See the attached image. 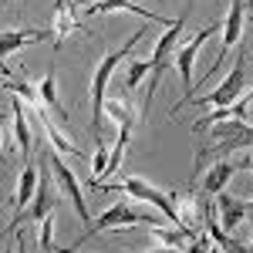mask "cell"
Masks as SVG:
<instances>
[{"mask_svg":"<svg viewBox=\"0 0 253 253\" xmlns=\"http://www.w3.org/2000/svg\"><path fill=\"white\" fill-rule=\"evenodd\" d=\"M54 223H58V213H51V216H44L38 226H41V236H38V247L41 250H54Z\"/></svg>","mask_w":253,"mask_h":253,"instance_id":"24","label":"cell"},{"mask_svg":"<svg viewBox=\"0 0 253 253\" xmlns=\"http://www.w3.org/2000/svg\"><path fill=\"white\" fill-rule=\"evenodd\" d=\"M38 91H41V101H44V108H47V112H54L61 122H68V108H64V105L58 101V68H54V64L47 68V75H44V81L38 84Z\"/></svg>","mask_w":253,"mask_h":253,"instance_id":"11","label":"cell"},{"mask_svg":"<svg viewBox=\"0 0 253 253\" xmlns=\"http://www.w3.org/2000/svg\"><path fill=\"white\" fill-rule=\"evenodd\" d=\"M108 162H112V152H108L105 138H101V135H95V156H91V182H98V179L105 175Z\"/></svg>","mask_w":253,"mask_h":253,"instance_id":"22","label":"cell"},{"mask_svg":"<svg viewBox=\"0 0 253 253\" xmlns=\"http://www.w3.org/2000/svg\"><path fill=\"white\" fill-rule=\"evenodd\" d=\"M108 10H128V14H138V17L145 20H162L159 14H152V10H145V7H138V3H132V0H95L88 10H84V17H95V14H108Z\"/></svg>","mask_w":253,"mask_h":253,"instance_id":"17","label":"cell"},{"mask_svg":"<svg viewBox=\"0 0 253 253\" xmlns=\"http://www.w3.org/2000/svg\"><path fill=\"white\" fill-rule=\"evenodd\" d=\"M14 240H17V253H27V243H24V233H14Z\"/></svg>","mask_w":253,"mask_h":253,"instance_id":"27","label":"cell"},{"mask_svg":"<svg viewBox=\"0 0 253 253\" xmlns=\"http://www.w3.org/2000/svg\"><path fill=\"white\" fill-rule=\"evenodd\" d=\"M3 3H7V0H3Z\"/></svg>","mask_w":253,"mask_h":253,"instance_id":"31","label":"cell"},{"mask_svg":"<svg viewBox=\"0 0 253 253\" xmlns=\"http://www.w3.org/2000/svg\"><path fill=\"white\" fill-rule=\"evenodd\" d=\"M236 169H243V172H253V156H243L236 162Z\"/></svg>","mask_w":253,"mask_h":253,"instance_id":"26","label":"cell"},{"mask_svg":"<svg viewBox=\"0 0 253 253\" xmlns=\"http://www.w3.org/2000/svg\"><path fill=\"white\" fill-rule=\"evenodd\" d=\"M142 38H145V27H138V31L125 41L122 47H115L112 54H105V58H101V64L95 68V78H91V132H95V135H101V122H105V101H108V95H105V91H108V81H112L115 68L128 58V54H132V47H135Z\"/></svg>","mask_w":253,"mask_h":253,"instance_id":"1","label":"cell"},{"mask_svg":"<svg viewBox=\"0 0 253 253\" xmlns=\"http://www.w3.org/2000/svg\"><path fill=\"white\" fill-rule=\"evenodd\" d=\"M213 250V236L210 233H196L193 240H189V250L186 253H210Z\"/></svg>","mask_w":253,"mask_h":253,"instance_id":"25","label":"cell"},{"mask_svg":"<svg viewBox=\"0 0 253 253\" xmlns=\"http://www.w3.org/2000/svg\"><path fill=\"white\" fill-rule=\"evenodd\" d=\"M145 75H152V58H149V61H132V64H128L125 88H128V91H132V88H138V81L145 78Z\"/></svg>","mask_w":253,"mask_h":253,"instance_id":"23","label":"cell"},{"mask_svg":"<svg viewBox=\"0 0 253 253\" xmlns=\"http://www.w3.org/2000/svg\"><path fill=\"white\" fill-rule=\"evenodd\" d=\"M138 223H145V226H162L152 213L138 210V206H132V203H115L112 210H105L98 219H91V226H84V233H81L68 250H58V253H78V247H84V240L98 236L101 230H122V226H138Z\"/></svg>","mask_w":253,"mask_h":253,"instance_id":"2","label":"cell"},{"mask_svg":"<svg viewBox=\"0 0 253 253\" xmlns=\"http://www.w3.org/2000/svg\"><path fill=\"white\" fill-rule=\"evenodd\" d=\"M216 210H219V223H223L226 233L236 230V223L247 219V203H243V199H233V196H226V193L216 196Z\"/></svg>","mask_w":253,"mask_h":253,"instance_id":"12","label":"cell"},{"mask_svg":"<svg viewBox=\"0 0 253 253\" xmlns=\"http://www.w3.org/2000/svg\"><path fill=\"white\" fill-rule=\"evenodd\" d=\"M91 3H95V0H71V7H75V10H78V7H84V10H88Z\"/></svg>","mask_w":253,"mask_h":253,"instance_id":"29","label":"cell"},{"mask_svg":"<svg viewBox=\"0 0 253 253\" xmlns=\"http://www.w3.org/2000/svg\"><path fill=\"white\" fill-rule=\"evenodd\" d=\"M250 71V61H247V54H240L233 64V71L226 75V78L219 81V88H213L210 95L196 98L193 105H199V108H219V105H236L240 98H243V91H247V75Z\"/></svg>","mask_w":253,"mask_h":253,"instance_id":"5","label":"cell"},{"mask_svg":"<svg viewBox=\"0 0 253 253\" xmlns=\"http://www.w3.org/2000/svg\"><path fill=\"white\" fill-rule=\"evenodd\" d=\"M247 145H253V125H247V118H226V122H219V128H213V145L199 152L196 166H199L206 156H213V152L226 156V152L247 149Z\"/></svg>","mask_w":253,"mask_h":253,"instance_id":"7","label":"cell"},{"mask_svg":"<svg viewBox=\"0 0 253 253\" xmlns=\"http://www.w3.org/2000/svg\"><path fill=\"white\" fill-rule=\"evenodd\" d=\"M149 253H182L179 247H156V250H149Z\"/></svg>","mask_w":253,"mask_h":253,"instance_id":"28","label":"cell"},{"mask_svg":"<svg viewBox=\"0 0 253 253\" xmlns=\"http://www.w3.org/2000/svg\"><path fill=\"white\" fill-rule=\"evenodd\" d=\"M71 31H81L78 10L71 7V0H54V47H58Z\"/></svg>","mask_w":253,"mask_h":253,"instance_id":"10","label":"cell"},{"mask_svg":"<svg viewBox=\"0 0 253 253\" xmlns=\"http://www.w3.org/2000/svg\"><path fill=\"white\" fill-rule=\"evenodd\" d=\"M58 213V203H54V193H51V179L41 175V186H38V196L31 203V223H41L44 216Z\"/></svg>","mask_w":253,"mask_h":253,"instance_id":"18","label":"cell"},{"mask_svg":"<svg viewBox=\"0 0 253 253\" xmlns=\"http://www.w3.org/2000/svg\"><path fill=\"white\" fill-rule=\"evenodd\" d=\"M112 189H118V193H125V196H132V199H138V203H149V206H156V210L166 216L172 226L186 230V223H182V213H179V206H175V196H172V193H162V189H156L152 182H145V179H138V175L125 179V182H112ZM186 233H189V230H186ZM189 236H193V233H189Z\"/></svg>","mask_w":253,"mask_h":253,"instance_id":"3","label":"cell"},{"mask_svg":"<svg viewBox=\"0 0 253 253\" xmlns=\"http://www.w3.org/2000/svg\"><path fill=\"white\" fill-rule=\"evenodd\" d=\"M250 98H253V95H250Z\"/></svg>","mask_w":253,"mask_h":253,"instance_id":"32","label":"cell"},{"mask_svg":"<svg viewBox=\"0 0 253 253\" xmlns=\"http://www.w3.org/2000/svg\"><path fill=\"white\" fill-rule=\"evenodd\" d=\"M38 186H41V172L34 169V166H24V172H20V179H17V193H14V199H10L14 216H20V210L31 203V196H34Z\"/></svg>","mask_w":253,"mask_h":253,"instance_id":"13","label":"cell"},{"mask_svg":"<svg viewBox=\"0 0 253 253\" xmlns=\"http://www.w3.org/2000/svg\"><path fill=\"white\" fill-rule=\"evenodd\" d=\"M105 118H108L115 128H125V125H132V122H135V112H132V105H128L125 98L112 95L108 101H105Z\"/></svg>","mask_w":253,"mask_h":253,"instance_id":"20","label":"cell"},{"mask_svg":"<svg viewBox=\"0 0 253 253\" xmlns=\"http://www.w3.org/2000/svg\"><path fill=\"white\" fill-rule=\"evenodd\" d=\"M210 253H223V247H216V243H213V250H210Z\"/></svg>","mask_w":253,"mask_h":253,"instance_id":"30","label":"cell"},{"mask_svg":"<svg viewBox=\"0 0 253 253\" xmlns=\"http://www.w3.org/2000/svg\"><path fill=\"white\" fill-rule=\"evenodd\" d=\"M216 31H219V20H213L210 27H203L193 41H186V44L175 51V68H179V78H182V101L172 108V115L182 108V105H193V64H196V58H199V47L213 38Z\"/></svg>","mask_w":253,"mask_h":253,"instance_id":"6","label":"cell"},{"mask_svg":"<svg viewBox=\"0 0 253 253\" xmlns=\"http://www.w3.org/2000/svg\"><path fill=\"white\" fill-rule=\"evenodd\" d=\"M10 115H14V142H17V149L24 156H31V152H34L31 122H27V112H24V105H20L17 98H10Z\"/></svg>","mask_w":253,"mask_h":253,"instance_id":"15","label":"cell"},{"mask_svg":"<svg viewBox=\"0 0 253 253\" xmlns=\"http://www.w3.org/2000/svg\"><path fill=\"white\" fill-rule=\"evenodd\" d=\"M226 118H247V108H243V101H236V105H219L213 108L210 115H203L199 122L193 125V132H206L210 125H219V122H226Z\"/></svg>","mask_w":253,"mask_h":253,"instance_id":"19","label":"cell"},{"mask_svg":"<svg viewBox=\"0 0 253 253\" xmlns=\"http://www.w3.org/2000/svg\"><path fill=\"white\" fill-rule=\"evenodd\" d=\"M51 156V169H54V175H58V182H61V189H64V196L71 199V206H75V213H78V219L84 223V226H91V210H88V203H84V193H81V186H78V179H75V172L64 166L58 159V152H47Z\"/></svg>","mask_w":253,"mask_h":253,"instance_id":"8","label":"cell"},{"mask_svg":"<svg viewBox=\"0 0 253 253\" xmlns=\"http://www.w3.org/2000/svg\"><path fill=\"white\" fill-rule=\"evenodd\" d=\"M233 172H236V162L219 159L213 169L206 172V179H203V193H206V196H219L223 189H226V182L233 179Z\"/></svg>","mask_w":253,"mask_h":253,"instance_id":"16","label":"cell"},{"mask_svg":"<svg viewBox=\"0 0 253 253\" xmlns=\"http://www.w3.org/2000/svg\"><path fill=\"white\" fill-rule=\"evenodd\" d=\"M31 118H38V122H41V128H44V135L51 138V145H54L58 152H64V156H78V159H84V152H81L78 145H71V142H68V138H64V135L58 132V128H54V125H51V122L44 118V112H38V115H31Z\"/></svg>","mask_w":253,"mask_h":253,"instance_id":"21","label":"cell"},{"mask_svg":"<svg viewBox=\"0 0 253 253\" xmlns=\"http://www.w3.org/2000/svg\"><path fill=\"white\" fill-rule=\"evenodd\" d=\"M243 14H247V0H230V14H226V20H223V41H219V54H216L213 71H219L226 51L236 47V41L243 38Z\"/></svg>","mask_w":253,"mask_h":253,"instance_id":"9","label":"cell"},{"mask_svg":"<svg viewBox=\"0 0 253 253\" xmlns=\"http://www.w3.org/2000/svg\"><path fill=\"white\" fill-rule=\"evenodd\" d=\"M47 38H54V31H3L0 47H3V58H10V54H17L20 47L38 44V41H47Z\"/></svg>","mask_w":253,"mask_h":253,"instance_id":"14","label":"cell"},{"mask_svg":"<svg viewBox=\"0 0 253 253\" xmlns=\"http://www.w3.org/2000/svg\"><path fill=\"white\" fill-rule=\"evenodd\" d=\"M189 10H193V7H186V10L169 24V31L156 41V51H152V75H149V88H145V101H142V118L149 115V105H152V98H156V88H159V81H162V75H166V58H169V51L175 47V41H179V34H182V27H186V20H189Z\"/></svg>","mask_w":253,"mask_h":253,"instance_id":"4","label":"cell"}]
</instances>
